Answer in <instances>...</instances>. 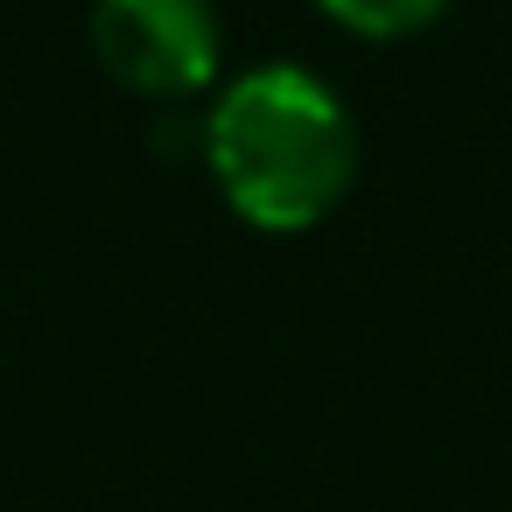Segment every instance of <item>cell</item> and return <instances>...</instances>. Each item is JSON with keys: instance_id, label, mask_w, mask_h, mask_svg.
Returning <instances> with one entry per match:
<instances>
[{"instance_id": "1", "label": "cell", "mask_w": 512, "mask_h": 512, "mask_svg": "<svg viewBox=\"0 0 512 512\" xmlns=\"http://www.w3.org/2000/svg\"><path fill=\"white\" fill-rule=\"evenodd\" d=\"M204 155H211L225 197L267 232L316 225L351 183L344 106L288 64L246 71L218 99V113L204 120Z\"/></svg>"}, {"instance_id": "3", "label": "cell", "mask_w": 512, "mask_h": 512, "mask_svg": "<svg viewBox=\"0 0 512 512\" xmlns=\"http://www.w3.org/2000/svg\"><path fill=\"white\" fill-rule=\"evenodd\" d=\"M323 8L358 36H407L442 15V0H323Z\"/></svg>"}, {"instance_id": "2", "label": "cell", "mask_w": 512, "mask_h": 512, "mask_svg": "<svg viewBox=\"0 0 512 512\" xmlns=\"http://www.w3.org/2000/svg\"><path fill=\"white\" fill-rule=\"evenodd\" d=\"M99 64L155 99H183L218 71V22L211 0H99L92 8Z\"/></svg>"}]
</instances>
